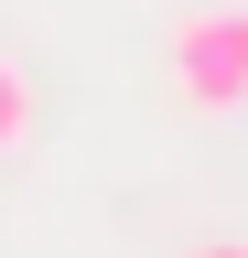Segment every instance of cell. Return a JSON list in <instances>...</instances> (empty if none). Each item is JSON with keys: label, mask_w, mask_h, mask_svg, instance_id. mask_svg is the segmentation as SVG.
<instances>
[{"label": "cell", "mask_w": 248, "mask_h": 258, "mask_svg": "<svg viewBox=\"0 0 248 258\" xmlns=\"http://www.w3.org/2000/svg\"><path fill=\"white\" fill-rule=\"evenodd\" d=\"M173 97L205 118L248 108V0H205L173 22Z\"/></svg>", "instance_id": "obj_1"}, {"label": "cell", "mask_w": 248, "mask_h": 258, "mask_svg": "<svg viewBox=\"0 0 248 258\" xmlns=\"http://www.w3.org/2000/svg\"><path fill=\"white\" fill-rule=\"evenodd\" d=\"M33 129V86H22V64H0V151Z\"/></svg>", "instance_id": "obj_2"}, {"label": "cell", "mask_w": 248, "mask_h": 258, "mask_svg": "<svg viewBox=\"0 0 248 258\" xmlns=\"http://www.w3.org/2000/svg\"><path fill=\"white\" fill-rule=\"evenodd\" d=\"M183 258H248V247L237 237H205V247H183Z\"/></svg>", "instance_id": "obj_3"}]
</instances>
